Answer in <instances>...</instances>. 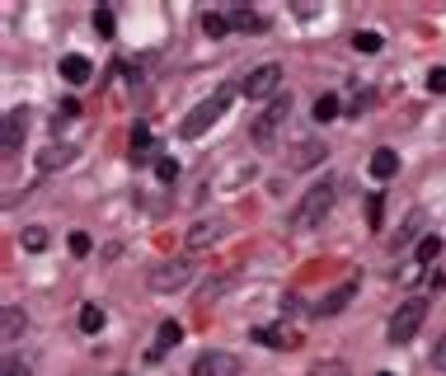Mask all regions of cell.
<instances>
[{
	"mask_svg": "<svg viewBox=\"0 0 446 376\" xmlns=\"http://www.w3.org/2000/svg\"><path fill=\"white\" fill-rule=\"evenodd\" d=\"M324 160V141H301V146H296V156L287 160V170H310V165H320Z\"/></svg>",
	"mask_w": 446,
	"mask_h": 376,
	"instance_id": "cell-16",
	"label": "cell"
},
{
	"mask_svg": "<svg viewBox=\"0 0 446 376\" xmlns=\"http://www.w3.org/2000/svg\"><path fill=\"white\" fill-rule=\"evenodd\" d=\"M24 325H29V320H24V310L10 301V306H5V320H0V339H5V343H14V339L24 334Z\"/></svg>",
	"mask_w": 446,
	"mask_h": 376,
	"instance_id": "cell-17",
	"label": "cell"
},
{
	"mask_svg": "<svg viewBox=\"0 0 446 376\" xmlns=\"http://www.w3.org/2000/svg\"><path fill=\"white\" fill-rule=\"evenodd\" d=\"M432 367H437V372H446V334L437 339V348H432Z\"/></svg>",
	"mask_w": 446,
	"mask_h": 376,
	"instance_id": "cell-34",
	"label": "cell"
},
{
	"mask_svg": "<svg viewBox=\"0 0 446 376\" xmlns=\"http://www.w3.org/2000/svg\"><path fill=\"white\" fill-rule=\"evenodd\" d=\"M221 235H225V217H202L198 226L188 230V245L193 250H207V245H216Z\"/></svg>",
	"mask_w": 446,
	"mask_h": 376,
	"instance_id": "cell-10",
	"label": "cell"
},
{
	"mask_svg": "<svg viewBox=\"0 0 446 376\" xmlns=\"http://www.w3.org/2000/svg\"><path fill=\"white\" fill-rule=\"evenodd\" d=\"M367 221H371V226H380V193H371V203H367Z\"/></svg>",
	"mask_w": 446,
	"mask_h": 376,
	"instance_id": "cell-35",
	"label": "cell"
},
{
	"mask_svg": "<svg viewBox=\"0 0 446 376\" xmlns=\"http://www.w3.org/2000/svg\"><path fill=\"white\" fill-rule=\"evenodd\" d=\"M423 320H427V301H423V297L400 301V310H395L390 325H385V339H390V343H409L413 334L423 330Z\"/></svg>",
	"mask_w": 446,
	"mask_h": 376,
	"instance_id": "cell-3",
	"label": "cell"
},
{
	"mask_svg": "<svg viewBox=\"0 0 446 376\" xmlns=\"http://www.w3.org/2000/svg\"><path fill=\"white\" fill-rule=\"evenodd\" d=\"M66 245H71V254H76V259H85V254H89V250H94V240H89V235H85V230H76V235H71V240H66Z\"/></svg>",
	"mask_w": 446,
	"mask_h": 376,
	"instance_id": "cell-30",
	"label": "cell"
},
{
	"mask_svg": "<svg viewBox=\"0 0 446 376\" xmlns=\"http://www.w3.org/2000/svg\"><path fill=\"white\" fill-rule=\"evenodd\" d=\"M178 339H183V325H178V320H165V325H160V334H156V348L146 353V362H160V357H165Z\"/></svg>",
	"mask_w": 446,
	"mask_h": 376,
	"instance_id": "cell-12",
	"label": "cell"
},
{
	"mask_svg": "<svg viewBox=\"0 0 446 376\" xmlns=\"http://www.w3.org/2000/svg\"><path fill=\"white\" fill-rule=\"evenodd\" d=\"M24 250H29V254H38V250H47V230L43 226H29V230H24Z\"/></svg>",
	"mask_w": 446,
	"mask_h": 376,
	"instance_id": "cell-26",
	"label": "cell"
},
{
	"mask_svg": "<svg viewBox=\"0 0 446 376\" xmlns=\"http://www.w3.org/2000/svg\"><path fill=\"white\" fill-rule=\"evenodd\" d=\"M353 297H357V278H348L343 287L324 292V301H315L310 315H315V320H329V315H338V310H348V301H353Z\"/></svg>",
	"mask_w": 446,
	"mask_h": 376,
	"instance_id": "cell-9",
	"label": "cell"
},
{
	"mask_svg": "<svg viewBox=\"0 0 446 376\" xmlns=\"http://www.w3.org/2000/svg\"><path fill=\"white\" fill-rule=\"evenodd\" d=\"M89 76H94V66H89V57H80V52H71V57H61V80H66V85H85Z\"/></svg>",
	"mask_w": 446,
	"mask_h": 376,
	"instance_id": "cell-15",
	"label": "cell"
},
{
	"mask_svg": "<svg viewBox=\"0 0 446 376\" xmlns=\"http://www.w3.org/2000/svg\"><path fill=\"white\" fill-rule=\"evenodd\" d=\"M71 160H76V146H66V141H61V146H47L43 156H38V170H43V174H56V170H66Z\"/></svg>",
	"mask_w": 446,
	"mask_h": 376,
	"instance_id": "cell-14",
	"label": "cell"
},
{
	"mask_svg": "<svg viewBox=\"0 0 446 376\" xmlns=\"http://www.w3.org/2000/svg\"><path fill=\"white\" fill-rule=\"evenodd\" d=\"M367 170H371V179H395V174H400V156H395L390 146H380V151H371Z\"/></svg>",
	"mask_w": 446,
	"mask_h": 376,
	"instance_id": "cell-13",
	"label": "cell"
},
{
	"mask_svg": "<svg viewBox=\"0 0 446 376\" xmlns=\"http://www.w3.org/2000/svg\"><path fill=\"white\" fill-rule=\"evenodd\" d=\"M310 376H348V367L343 362H315Z\"/></svg>",
	"mask_w": 446,
	"mask_h": 376,
	"instance_id": "cell-32",
	"label": "cell"
},
{
	"mask_svg": "<svg viewBox=\"0 0 446 376\" xmlns=\"http://www.w3.org/2000/svg\"><path fill=\"white\" fill-rule=\"evenodd\" d=\"M202 34H207V38H225V34H230V14L207 10V14H202Z\"/></svg>",
	"mask_w": 446,
	"mask_h": 376,
	"instance_id": "cell-20",
	"label": "cell"
},
{
	"mask_svg": "<svg viewBox=\"0 0 446 376\" xmlns=\"http://www.w3.org/2000/svg\"><path fill=\"white\" fill-rule=\"evenodd\" d=\"M287 113H291V94L268 99V108L258 113V123H254V141H258V146H273V137H278V127L287 123Z\"/></svg>",
	"mask_w": 446,
	"mask_h": 376,
	"instance_id": "cell-5",
	"label": "cell"
},
{
	"mask_svg": "<svg viewBox=\"0 0 446 376\" xmlns=\"http://www.w3.org/2000/svg\"><path fill=\"white\" fill-rule=\"evenodd\" d=\"M5 376H34V372H29V362H19V357H5Z\"/></svg>",
	"mask_w": 446,
	"mask_h": 376,
	"instance_id": "cell-33",
	"label": "cell"
},
{
	"mask_svg": "<svg viewBox=\"0 0 446 376\" xmlns=\"http://www.w3.org/2000/svg\"><path fill=\"white\" fill-rule=\"evenodd\" d=\"M442 254V235H423L418 240V263H432Z\"/></svg>",
	"mask_w": 446,
	"mask_h": 376,
	"instance_id": "cell-27",
	"label": "cell"
},
{
	"mask_svg": "<svg viewBox=\"0 0 446 376\" xmlns=\"http://www.w3.org/2000/svg\"><path fill=\"white\" fill-rule=\"evenodd\" d=\"M188 376H240V357L225 353V348H207V353L193 357Z\"/></svg>",
	"mask_w": 446,
	"mask_h": 376,
	"instance_id": "cell-6",
	"label": "cell"
},
{
	"mask_svg": "<svg viewBox=\"0 0 446 376\" xmlns=\"http://www.w3.org/2000/svg\"><path fill=\"white\" fill-rule=\"evenodd\" d=\"M76 118H80V103H76V99H61V103H56V113H52V127L61 132V127L76 123Z\"/></svg>",
	"mask_w": 446,
	"mask_h": 376,
	"instance_id": "cell-24",
	"label": "cell"
},
{
	"mask_svg": "<svg viewBox=\"0 0 446 376\" xmlns=\"http://www.w3.org/2000/svg\"><path fill=\"white\" fill-rule=\"evenodd\" d=\"M80 330H85V334H99L103 330V306H94V301H89V306H80Z\"/></svg>",
	"mask_w": 446,
	"mask_h": 376,
	"instance_id": "cell-21",
	"label": "cell"
},
{
	"mask_svg": "<svg viewBox=\"0 0 446 376\" xmlns=\"http://www.w3.org/2000/svg\"><path fill=\"white\" fill-rule=\"evenodd\" d=\"M240 94H245V99H278V94H282V66H278V61L254 66L245 76V85H240Z\"/></svg>",
	"mask_w": 446,
	"mask_h": 376,
	"instance_id": "cell-4",
	"label": "cell"
},
{
	"mask_svg": "<svg viewBox=\"0 0 446 376\" xmlns=\"http://www.w3.org/2000/svg\"><path fill=\"white\" fill-rule=\"evenodd\" d=\"M235 283H240V273H235V268H230V273H221V278H212V283L202 287V301H216V297H225V292H230Z\"/></svg>",
	"mask_w": 446,
	"mask_h": 376,
	"instance_id": "cell-19",
	"label": "cell"
},
{
	"mask_svg": "<svg viewBox=\"0 0 446 376\" xmlns=\"http://www.w3.org/2000/svg\"><path fill=\"white\" fill-rule=\"evenodd\" d=\"M249 339H258L263 348H296V343H301V334L287 330V325H268V330H254Z\"/></svg>",
	"mask_w": 446,
	"mask_h": 376,
	"instance_id": "cell-11",
	"label": "cell"
},
{
	"mask_svg": "<svg viewBox=\"0 0 446 376\" xmlns=\"http://www.w3.org/2000/svg\"><path fill=\"white\" fill-rule=\"evenodd\" d=\"M376 376H395V372H376Z\"/></svg>",
	"mask_w": 446,
	"mask_h": 376,
	"instance_id": "cell-36",
	"label": "cell"
},
{
	"mask_svg": "<svg viewBox=\"0 0 446 376\" xmlns=\"http://www.w3.org/2000/svg\"><path fill=\"white\" fill-rule=\"evenodd\" d=\"M427 90H432V94H446V66H432V71H427Z\"/></svg>",
	"mask_w": 446,
	"mask_h": 376,
	"instance_id": "cell-31",
	"label": "cell"
},
{
	"mask_svg": "<svg viewBox=\"0 0 446 376\" xmlns=\"http://www.w3.org/2000/svg\"><path fill=\"white\" fill-rule=\"evenodd\" d=\"M230 29H245V34H263L268 19H263V14H254V10H230Z\"/></svg>",
	"mask_w": 446,
	"mask_h": 376,
	"instance_id": "cell-18",
	"label": "cell"
},
{
	"mask_svg": "<svg viewBox=\"0 0 446 376\" xmlns=\"http://www.w3.org/2000/svg\"><path fill=\"white\" fill-rule=\"evenodd\" d=\"M188 278H193L188 259H169V263H156V268H151V287H156V292H174V287H183Z\"/></svg>",
	"mask_w": 446,
	"mask_h": 376,
	"instance_id": "cell-7",
	"label": "cell"
},
{
	"mask_svg": "<svg viewBox=\"0 0 446 376\" xmlns=\"http://www.w3.org/2000/svg\"><path fill=\"white\" fill-rule=\"evenodd\" d=\"M24 137H29V108H10V113H5V132H0V151H5V156H19Z\"/></svg>",
	"mask_w": 446,
	"mask_h": 376,
	"instance_id": "cell-8",
	"label": "cell"
},
{
	"mask_svg": "<svg viewBox=\"0 0 446 376\" xmlns=\"http://www.w3.org/2000/svg\"><path fill=\"white\" fill-rule=\"evenodd\" d=\"M338 118V94H320L315 99V123H334Z\"/></svg>",
	"mask_w": 446,
	"mask_h": 376,
	"instance_id": "cell-23",
	"label": "cell"
},
{
	"mask_svg": "<svg viewBox=\"0 0 446 376\" xmlns=\"http://www.w3.org/2000/svg\"><path fill=\"white\" fill-rule=\"evenodd\" d=\"M156 179H160V183H174V179H178V160H174V156H160V160H156Z\"/></svg>",
	"mask_w": 446,
	"mask_h": 376,
	"instance_id": "cell-29",
	"label": "cell"
},
{
	"mask_svg": "<svg viewBox=\"0 0 446 376\" xmlns=\"http://www.w3.org/2000/svg\"><path fill=\"white\" fill-rule=\"evenodd\" d=\"M94 34L113 38V34H118V14H113V10H94Z\"/></svg>",
	"mask_w": 446,
	"mask_h": 376,
	"instance_id": "cell-25",
	"label": "cell"
},
{
	"mask_svg": "<svg viewBox=\"0 0 446 376\" xmlns=\"http://www.w3.org/2000/svg\"><path fill=\"white\" fill-rule=\"evenodd\" d=\"M334 198H338V183L324 174V179H315L310 188L301 193V203H296V212H291V230H315L324 226V217L334 212Z\"/></svg>",
	"mask_w": 446,
	"mask_h": 376,
	"instance_id": "cell-1",
	"label": "cell"
},
{
	"mask_svg": "<svg viewBox=\"0 0 446 376\" xmlns=\"http://www.w3.org/2000/svg\"><path fill=\"white\" fill-rule=\"evenodd\" d=\"M146 156H151V132L132 127V160H146Z\"/></svg>",
	"mask_w": 446,
	"mask_h": 376,
	"instance_id": "cell-28",
	"label": "cell"
},
{
	"mask_svg": "<svg viewBox=\"0 0 446 376\" xmlns=\"http://www.w3.org/2000/svg\"><path fill=\"white\" fill-rule=\"evenodd\" d=\"M353 47H357V52H380V47H385V38H380L376 29H357V34H353Z\"/></svg>",
	"mask_w": 446,
	"mask_h": 376,
	"instance_id": "cell-22",
	"label": "cell"
},
{
	"mask_svg": "<svg viewBox=\"0 0 446 376\" xmlns=\"http://www.w3.org/2000/svg\"><path fill=\"white\" fill-rule=\"evenodd\" d=\"M235 94H240V90H235V85H221V90H216V94H212V99H202V103H198V108H193V113H188V118H183V123H178V137H188V141H198V137H202V132H207V127H212V123H216V118H221V113H225V108H230V99H235Z\"/></svg>",
	"mask_w": 446,
	"mask_h": 376,
	"instance_id": "cell-2",
	"label": "cell"
}]
</instances>
